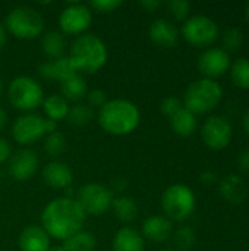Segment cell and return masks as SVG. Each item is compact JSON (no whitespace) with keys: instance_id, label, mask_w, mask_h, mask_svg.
Segmentation results:
<instances>
[{"instance_id":"34","label":"cell","mask_w":249,"mask_h":251,"mask_svg":"<svg viewBox=\"0 0 249 251\" xmlns=\"http://www.w3.org/2000/svg\"><path fill=\"white\" fill-rule=\"evenodd\" d=\"M87 104L92 109H101L106 103H107V94L104 90L101 88H94V90H88L87 94Z\"/></svg>"},{"instance_id":"31","label":"cell","mask_w":249,"mask_h":251,"mask_svg":"<svg viewBox=\"0 0 249 251\" xmlns=\"http://www.w3.org/2000/svg\"><path fill=\"white\" fill-rule=\"evenodd\" d=\"M173 241H175V246L178 250L189 251L194 247L197 237H195V232L192 231V228L181 226L173 232Z\"/></svg>"},{"instance_id":"47","label":"cell","mask_w":249,"mask_h":251,"mask_svg":"<svg viewBox=\"0 0 249 251\" xmlns=\"http://www.w3.org/2000/svg\"><path fill=\"white\" fill-rule=\"evenodd\" d=\"M245 16H247V21H248L249 24V1L247 3V6H245Z\"/></svg>"},{"instance_id":"6","label":"cell","mask_w":249,"mask_h":251,"mask_svg":"<svg viewBox=\"0 0 249 251\" xmlns=\"http://www.w3.org/2000/svg\"><path fill=\"white\" fill-rule=\"evenodd\" d=\"M197 199L194 191L185 184L169 185L161 196V209L170 221L183 222L195 210Z\"/></svg>"},{"instance_id":"48","label":"cell","mask_w":249,"mask_h":251,"mask_svg":"<svg viewBox=\"0 0 249 251\" xmlns=\"http://www.w3.org/2000/svg\"><path fill=\"white\" fill-rule=\"evenodd\" d=\"M1 93H3V82H1V79H0V96H1Z\"/></svg>"},{"instance_id":"14","label":"cell","mask_w":249,"mask_h":251,"mask_svg":"<svg viewBox=\"0 0 249 251\" xmlns=\"http://www.w3.org/2000/svg\"><path fill=\"white\" fill-rule=\"evenodd\" d=\"M40 159L31 149H21L9 159V175L16 181H28L38 171Z\"/></svg>"},{"instance_id":"42","label":"cell","mask_w":249,"mask_h":251,"mask_svg":"<svg viewBox=\"0 0 249 251\" xmlns=\"http://www.w3.org/2000/svg\"><path fill=\"white\" fill-rule=\"evenodd\" d=\"M126 188V181H123L122 178H119V179H114L113 181V184H112V193H113V190L114 191H123Z\"/></svg>"},{"instance_id":"22","label":"cell","mask_w":249,"mask_h":251,"mask_svg":"<svg viewBox=\"0 0 249 251\" xmlns=\"http://www.w3.org/2000/svg\"><path fill=\"white\" fill-rule=\"evenodd\" d=\"M60 91H62V97L66 99L68 101L79 103L81 100H84L87 97L88 85H87V81L84 79V76L81 74H76V75L65 79L63 82H60Z\"/></svg>"},{"instance_id":"10","label":"cell","mask_w":249,"mask_h":251,"mask_svg":"<svg viewBox=\"0 0 249 251\" xmlns=\"http://www.w3.org/2000/svg\"><path fill=\"white\" fill-rule=\"evenodd\" d=\"M92 22V10L84 3H70L59 15V26L62 34L82 35Z\"/></svg>"},{"instance_id":"32","label":"cell","mask_w":249,"mask_h":251,"mask_svg":"<svg viewBox=\"0 0 249 251\" xmlns=\"http://www.w3.org/2000/svg\"><path fill=\"white\" fill-rule=\"evenodd\" d=\"M244 43V32L241 28H227L223 34V49L229 51H236Z\"/></svg>"},{"instance_id":"39","label":"cell","mask_w":249,"mask_h":251,"mask_svg":"<svg viewBox=\"0 0 249 251\" xmlns=\"http://www.w3.org/2000/svg\"><path fill=\"white\" fill-rule=\"evenodd\" d=\"M217 174L214 172V171H204V172H201V175H200V181L204 184V185H213V184H216L217 182Z\"/></svg>"},{"instance_id":"26","label":"cell","mask_w":249,"mask_h":251,"mask_svg":"<svg viewBox=\"0 0 249 251\" xmlns=\"http://www.w3.org/2000/svg\"><path fill=\"white\" fill-rule=\"evenodd\" d=\"M41 49L50 59H59L65 56L66 40L60 31H47L41 38Z\"/></svg>"},{"instance_id":"46","label":"cell","mask_w":249,"mask_h":251,"mask_svg":"<svg viewBox=\"0 0 249 251\" xmlns=\"http://www.w3.org/2000/svg\"><path fill=\"white\" fill-rule=\"evenodd\" d=\"M47 251H66V250H65V247H63V246H53V247H50Z\"/></svg>"},{"instance_id":"37","label":"cell","mask_w":249,"mask_h":251,"mask_svg":"<svg viewBox=\"0 0 249 251\" xmlns=\"http://www.w3.org/2000/svg\"><path fill=\"white\" fill-rule=\"evenodd\" d=\"M238 169L242 175L249 176V149H245L238 156Z\"/></svg>"},{"instance_id":"16","label":"cell","mask_w":249,"mask_h":251,"mask_svg":"<svg viewBox=\"0 0 249 251\" xmlns=\"http://www.w3.org/2000/svg\"><path fill=\"white\" fill-rule=\"evenodd\" d=\"M141 235L144 240H150L153 243H164L173 235V224L170 219L161 215L150 216L142 224Z\"/></svg>"},{"instance_id":"40","label":"cell","mask_w":249,"mask_h":251,"mask_svg":"<svg viewBox=\"0 0 249 251\" xmlns=\"http://www.w3.org/2000/svg\"><path fill=\"white\" fill-rule=\"evenodd\" d=\"M141 7H144L147 12H156L157 9H160L163 6V1L161 0H142L141 3Z\"/></svg>"},{"instance_id":"38","label":"cell","mask_w":249,"mask_h":251,"mask_svg":"<svg viewBox=\"0 0 249 251\" xmlns=\"http://www.w3.org/2000/svg\"><path fill=\"white\" fill-rule=\"evenodd\" d=\"M12 156V147L9 141L3 137H0V165L7 162Z\"/></svg>"},{"instance_id":"4","label":"cell","mask_w":249,"mask_h":251,"mask_svg":"<svg viewBox=\"0 0 249 251\" xmlns=\"http://www.w3.org/2000/svg\"><path fill=\"white\" fill-rule=\"evenodd\" d=\"M223 97L222 85L211 78H200L191 82L183 94V107L194 115L211 112L219 106Z\"/></svg>"},{"instance_id":"19","label":"cell","mask_w":249,"mask_h":251,"mask_svg":"<svg viewBox=\"0 0 249 251\" xmlns=\"http://www.w3.org/2000/svg\"><path fill=\"white\" fill-rule=\"evenodd\" d=\"M38 74L44 78V79H50V81H59L63 82L65 79L76 75V69L73 68L70 59L68 56H62L59 59L54 60H47L44 63H41L38 66Z\"/></svg>"},{"instance_id":"8","label":"cell","mask_w":249,"mask_h":251,"mask_svg":"<svg viewBox=\"0 0 249 251\" xmlns=\"http://www.w3.org/2000/svg\"><path fill=\"white\" fill-rule=\"evenodd\" d=\"M113 193L112 190L100 182H88L79 187L76 193V201L84 209L87 215L101 216L109 209H112L113 203Z\"/></svg>"},{"instance_id":"28","label":"cell","mask_w":249,"mask_h":251,"mask_svg":"<svg viewBox=\"0 0 249 251\" xmlns=\"http://www.w3.org/2000/svg\"><path fill=\"white\" fill-rule=\"evenodd\" d=\"M94 116H95V113H94L92 107H90L87 103H76L69 109V113H68L66 119H68V122L70 125L85 126L90 122H92Z\"/></svg>"},{"instance_id":"13","label":"cell","mask_w":249,"mask_h":251,"mask_svg":"<svg viewBox=\"0 0 249 251\" xmlns=\"http://www.w3.org/2000/svg\"><path fill=\"white\" fill-rule=\"evenodd\" d=\"M230 54L223 47H208L198 57V69L204 78H217L230 69Z\"/></svg>"},{"instance_id":"2","label":"cell","mask_w":249,"mask_h":251,"mask_svg":"<svg viewBox=\"0 0 249 251\" xmlns=\"http://www.w3.org/2000/svg\"><path fill=\"white\" fill-rule=\"evenodd\" d=\"M98 124L104 132L116 137L134 132L141 121L138 106L126 99H112L98 110Z\"/></svg>"},{"instance_id":"1","label":"cell","mask_w":249,"mask_h":251,"mask_svg":"<svg viewBox=\"0 0 249 251\" xmlns=\"http://www.w3.org/2000/svg\"><path fill=\"white\" fill-rule=\"evenodd\" d=\"M87 213L73 197H56L41 213V226L50 238L66 241L84 229Z\"/></svg>"},{"instance_id":"5","label":"cell","mask_w":249,"mask_h":251,"mask_svg":"<svg viewBox=\"0 0 249 251\" xmlns=\"http://www.w3.org/2000/svg\"><path fill=\"white\" fill-rule=\"evenodd\" d=\"M4 26L7 34L19 40H34L44 31V19L41 13L31 6L13 7L6 19Z\"/></svg>"},{"instance_id":"12","label":"cell","mask_w":249,"mask_h":251,"mask_svg":"<svg viewBox=\"0 0 249 251\" xmlns=\"http://www.w3.org/2000/svg\"><path fill=\"white\" fill-rule=\"evenodd\" d=\"M45 135L44 118L37 113L21 115L12 126V137L18 144L29 146Z\"/></svg>"},{"instance_id":"23","label":"cell","mask_w":249,"mask_h":251,"mask_svg":"<svg viewBox=\"0 0 249 251\" xmlns=\"http://www.w3.org/2000/svg\"><path fill=\"white\" fill-rule=\"evenodd\" d=\"M170 119V128L173 129L175 134L181 135V137H189L195 132L198 121H197V115H194L191 110L182 107L181 110H178Z\"/></svg>"},{"instance_id":"18","label":"cell","mask_w":249,"mask_h":251,"mask_svg":"<svg viewBox=\"0 0 249 251\" xmlns=\"http://www.w3.org/2000/svg\"><path fill=\"white\" fill-rule=\"evenodd\" d=\"M219 193L226 201L232 204H239L245 201L248 196L247 182L242 178V175H238V174L226 175L219 182Z\"/></svg>"},{"instance_id":"3","label":"cell","mask_w":249,"mask_h":251,"mask_svg":"<svg viewBox=\"0 0 249 251\" xmlns=\"http://www.w3.org/2000/svg\"><path fill=\"white\" fill-rule=\"evenodd\" d=\"M68 57L78 74H95L107 63L109 50L95 34H82L72 41Z\"/></svg>"},{"instance_id":"21","label":"cell","mask_w":249,"mask_h":251,"mask_svg":"<svg viewBox=\"0 0 249 251\" xmlns=\"http://www.w3.org/2000/svg\"><path fill=\"white\" fill-rule=\"evenodd\" d=\"M112 247L113 251H144L145 241L139 231L132 226H123L114 234Z\"/></svg>"},{"instance_id":"33","label":"cell","mask_w":249,"mask_h":251,"mask_svg":"<svg viewBox=\"0 0 249 251\" xmlns=\"http://www.w3.org/2000/svg\"><path fill=\"white\" fill-rule=\"evenodd\" d=\"M169 13L176 19V21H183L188 19V15L191 12V3L188 0H169L166 3Z\"/></svg>"},{"instance_id":"20","label":"cell","mask_w":249,"mask_h":251,"mask_svg":"<svg viewBox=\"0 0 249 251\" xmlns=\"http://www.w3.org/2000/svg\"><path fill=\"white\" fill-rule=\"evenodd\" d=\"M148 35L151 38V41L160 47L169 49L176 46V43L179 41V31L175 26V24H172L170 21L160 18L156 19L148 29Z\"/></svg>"},{"instance_id":"44","label":"cell","mask_w":249,"mask_h":251,"mask_svg":"<svg viewBox=\"0 0 249 251\" xmlns=\"http://www.w3.org/2000/svg\"><path fill=\"white\" fill-rule=\"evenodd\" d=\"M242 125H244L245 132L249 135V107L245 110V113H244V116H242Z\"/></svg>"},{"instance_id":"35","label":"cell","mask_w":249,"mask_h":251,"mask_svg":"<svg viewBox=\"0 0 249 251\" xmlns=\"http://www.w3.org/2000/svg\"><path fill=\"white\" fill-rule=\"evenodd\" d=\"M182 107H183L182 100L178 99V97H175V96L166 97V99H163L161 103H160V110H161V113H163L164 116H167V118H172V116H173L178 110H181Z\"/></svg>"},{"instance_id":"9","label":"cell","mask_w":249,"mask_h":251,"mask_svg":"<svg viewBox=\"0 0 249 251\" xmlns=\"http://www.w3.org/2000/svg\"><path fill=\"white\" fill-rule=\"evenodd\" d=\"M181 32L192 46H210L219 37V25L213 18L200 13L185 19Z\"/></svg>"},{"instance_id":"41","label":"cell","mask_w":249,"mask_h":251,"mask_svg":"<svg viewBox=\"0 0 249 251\" xmlns=\"http://www.w3.org/2000/svg\"><path fill=\"white\" fill-rule=\"evenodd\" d=\"M44 128H45V134H47V135H48V134H53V132H56V129H57V122L44 118Z\"/></svg>"},{"instance_id":"25","label":"cell","mask_w":249,"mask_h":251,"mask_svg":"<svg viewBox=\"0 0 249 251\" xmlns=\"http://www.w3.org/2000/svg\"><path fill=\"white\" fill-rule=\"evenodd\" d=\"M112 209H113L114 216L123 224H131L138 216V204L129 196L114 197L112 203Z\"/></svg>"},{"instance_id":"43","label":"cell","mask_w":249,"mask_h":251,"mask_svg":"<svg viewBox=\"0 0 249 251\" xmlns=\"http://www.w3.org/2000/svg\"><path fill=\"white\" fill-rule=\"evenodd\" d=\"M6 41H7V31H6L4 24H1V22H0V50L4 47Z\"/></svg>"},{"instance_id":"17","label":"cell","mask_w":249,"mask_h":251,"mask_svg":"<svg viewBox=\"0 0 249 251\" xmlns=\"http://www.w3.org/2000/svg\"><path fill=\"white\" fill-rule=\"evenodd\" d=\"M51 238L38 225H29L23 228L18 238V246L21 251H47L50 246Z\"/></svg>"},{"instance_id":"7","label":"cell","mask_w":249,"mask_h":251,"mask_svg":"<svg viewBox=\"0 0 249 251\" xmlns=\"http://www.w3.org/2000/svg\"><path fill=\"white\" fill-rule=\"evenodd\" d=\"M7 97L12 106L23 112H32L44 101L43 87L37 79L28 75L16 76L7 87Z\"/></svg>"},{"instance_id":"45","label":"cell","mask_w":249,"mask_h":251,"mask_svg":"<svg viewBox=\"0 0 249 251\" xmlns=\"http://www.w3.org/2000/svg\"><path fill=\"white\" fill-rule=\"evenodd\" d=\"M6 124H7V113L4 109L0 107V131L6 126Z\"/></svg>"},{"instance_id":"24","label":"cell","mask_w":249,"mask_h":251,"mask_svg":"<svg viewBox=\"0 0 249 251\" xmlns=\"http://www.w3.org/2000/svg\"><path fill=\"white\" fill-rule=\"evenodd\" d=\"M43 110L47 116V119H51L54 122H60L68 118L69 113V101L63 99L60 94H51L48 97H44L43 101Z\"/></svg>"},{"instance_id":"49","label":"cell","mask_w":249,"mask_h":251,"mask_svg":"<svg viewBox=\"0 0 249 251\" xmlns=\"http://www.w3.org/2000/svg\"><path fill=\"white\" fill-rule=\"evenodd\" d=\"M160 251H176V250H173V249H163V250H160Z\"/></svg>"},{"instance_id":"11","label":"cell","mask_w":249,"mask_h":251,"mask_svg":"<svg viewBox=\"0 0 249 251\" xmlns=\"http://www.w3.org/2000/svg\"><path fill=\"white\" fill-rule=\"evenodd\" d=\"M201 137L211 150H222L229 146L233 137V128L227 118L222 115L208 116L201 128Z\"/></svg>"},{"instance_id":"29","label":"cell","mask_w":249,"mask_h":251,"mask_svg":"<svg viewBox=\"0 0 249 251\" xmlns=\"http://www.w3.org/2000/svg\"><path fill=\"white\" fill-rule=\"evenodd\" d=\"M230 76L236 87L249 88V59L238 57L230 65Z\"/></svg>"},{"instance_id":"36","label":"cell","mask_w":249,"mask_h":251,"mask_svg":"<svg viewBox=\"0 0 249 251\" xmlns=\"http://www.w3.org/2000/svg\"><path fill=\"white\" fill-rule=\"evenodd\" d=\"M122 6V0H92L90 9L98 13H110Z\"/></svg>"},{"instance_id":"30","label":"cell","mask_w":249,"mask_h":251,"mask_svg":"<svg viewBox=\"0 0 249 251\" xmlns=\"http://www.w3.org/2000/svg\"><path fill=\"white\" fill-rule=\"evenodd\" d=\"M44 151L47 156L50 157H59L65 149H66V140H65V135L59 131L53 132V134H48L45 138H44Z\"/></svg>"},{"instance_id":"15","label":"cell","mask_w":249,"mask_h":251,"mask_svg":"<svg viewBox=\"0 0 249 251\" xmlns=\"http://www.w3.org/2000/svg\"><path fill=\"white\" fill-rule=\"evenodd\" d=\"M43 179L48 187L54 190H66L73 182V174L66 163L60 160H53L44 166Z\"/></svg>"},{"instance_id":"27","label":"cell","mask_w":249,"mask_h":251,"mask_svg":"<svg viewBox=\"0 0 249 251\" xmlns=\"http://www.w3.org/2000/svg\"><path fill=\"white\" fill-rule=\"evenodd\" d=\"M97 246L95 237L90 231H79L66 241H63V247L66 251H92Z\"/></svg>"}]
</instances>
